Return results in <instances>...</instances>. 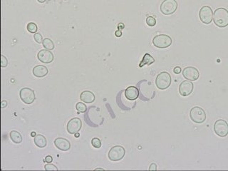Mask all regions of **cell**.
<instances>
[{"label": "cell", "mask_w": 228, "mask_h": 171, "mask_svg": "<svg viewBox=\"0 0 228 171\" xmlns=\"http://www.w3.org/2000/svg\"><path fill=\"white\" fill-rule=\"evenodd\" d=\"M125 97L129 101L137 99L139 96V90L135 86H129L125 91Z\"/></svg>", "instance_id": "cell-15"}, {"label": "cell", "mask_w": 228, "mask_h": 171, "mask_svg": "<svg viewBox=\"0 0 228 171\" xmlns=\"http://www.w3.org/2000/svg\"><path fill=\"white\" fill-rule=\"evenodd\" d=\"M191 120L196 123H202L206 120V113L202 108L195 106L190 111Z\"/></svg>", "instance_id": "cell-3"}, {"label": "cell", "mask_w": 228, "mask_h": 171, "mask_svg": "<svg viewBox=\"0 0 228 171\" xmlns=\"http://www.w3.org/2000/svg\"><path fill=\"white\" fill-rule=\"evenodd\" d=\"M76 109L79 113H85L87 110V107L85 103H77V105H76Z\"/></svg>", "instance_id": "cell-22"}, {"label": "cell", "mask_w": 228, "mask_h": 171, "mask_svg": "<svg viewBox=\"0 0 228 171\" xmlns=\"http://www.w3.org/2000/svg\"><path fill=\"white\" fill-rule=\"evenodd\" d=\"M91 144L95 148H100L101 147V141L98 138H93L91 141Z\"/></svg>", "instance_id": "cell-24"}, {"label": "cell", "mask_w": 228, "mask_h": 171, "mask_svg": "<svg viewBox=\"0 0 228 171\" xmlns=\"http://www.w3.org/2000/svg\"><path fill=\"white\" fill-rule=\"evenodd\" d=\"M104 170V169H103V168H96V170Z\"/></svg>", "instance_id": "cell-38"}, {"label": "cell", "mask_w": 228, "mask_h": 171, "mask_svg": "<svg viewBox=\"0 0 228 171\" xmlns=\"http://www.w3.org/2000/svg\"><path fill=\"white\" fill-rule=\"evenodd\" d=\"M126 150L123 146L115 145L111 148L108 152V158L111 161H119L124 158Z\"/></svg>", "instance_id": "cell-6"}, {"label": "cell", "mask_w": 228, "mask_h": 171, "mask_svg": "<svg viewBox=\"0 0 228 171\" xmlns=\"http://www.w3.org/2000/svg\"><path fill=\"white\" fill-rule=\"evenodd\" d=\"M160 12L164 15H171L175 12L178 9L176 0H164L160 5Z\"/></svg>", "instance_id": "cell-4"}, {"label": "cell", "mask_w": 228, "mask_h": 171, "mask_svg": "<svg viewBox=\"0 0 228 171\" xmlns=\"http://www.w3.org/2000/svg\"><path fill=\"white\" fill-rule=\"evenodd\" d=\"M82 127L81 120L79 118H73L67 123V131L70 134L77 133Z\"/></svg>", "instance_id": "cell-10"}, {"label": "cell", "mask_w": 228, "mask_h": 171, "mask_svg": "<svg viewBox=\"0 0 228 171\" xmlns=\"http://www.w3.org/2000/svg\"><path fill=\"white\" fill-rule=\"evenodd\" d=\"M74 136H75V137H76V138H79V136H80L79 133V132H78V133H75V134H74Z\"/></svg>", "instance_id": "cell-35"}, {"label": "cell", "mask_w": 228, "mask_h": 171, "mask_svg": "<svg viewBox=\"0 0 228 171\" xmlns=\"http://www.w3.org/2000/svg\"><path fill=\"white\" fill-rule=\"evenodd\" d=\"M115 34H116V36L117 37H121V36H122V32L119 30V29H118V31H116V32H115Z\"/></svg>", "instance_id": "cell-32"}, {"label": "cell", "mask_w": 228, "mask_h": 171, "mask_svg": "<svg viewBox=\"0 0 228 171\" xmlns=\"http://www.w3.org/2000/svg\"><path fill=\"white\" fill-rule=\"evenodd\" d=\"M8 65V61L5 57L3 55L1 56V66L2 68H4Z\"/></svg>", "instance_id": "cell-28"}, {"label": "cell", "mask_w": 228, "mask_h": 171, "mask_svg": "<svg viewBox=\"0 0 228 171\" xmlns=\"http://www.w3.org/2000/svg\"><path fill=\"white\" fill-rule=\"evenodd\" d=\"M37 58L40 62L44 63V64H50L54 59V57L51 51L49 50L43 49L39 51L37 54Z\"/></svg>", "instance_id": "cell-13"}, {"label": "cell", "mask_w": 228, "mask_h": 171, "mask_svg": "<svg viewBox=\"0 0 228 171\" xmlns=\"http://www.w3.org/2000/svg\"><path fill=\"white\" fill-rule=\"evenodd\" d=\"M45 161L47 162V163H50L53 161V157H51V156H47L45 157Z\"/></svg>", "instance_id": "cell-31"}, {"label": "cell", "mask_w": 228, "mask_h": 171, "mask_svg": "<svg viewBox=\"0 0 228 171\" xmlns=\"http://www.w3.org/2000/svg\"><path fill=\"white\" fill-rule=\"evenodd\" d=\"M39 3H44V2H46V0H37Z\"/></svg>", "instance_id": "cell-37"}, {"label": "cell", "mask_w": 228, "mask_h": 171, "mask_svg": "<svg viewBox=\"0 0 228 171\" xmlns=\"http://www.w3.org/2000/svg\"><path fill=\"white\" fill-rule=\"evenodd\" d=\"M118 28L119 29V30H120V29H123L124 28V24H122V23H120L118 25Z\"/></svg>", "instance_id": "cell-34"}, {"label": "cell", "mask_w": 228, "mask_h": 171, "mask_svg": "<svg viewBox=\"0 0 228 171\" xmlns=\"http://www.w3.org/2000/svg\"><path fill=\"white\" fill-rule=\"evenodd\" d=\"M33 141H34L35 145L40 148H45L46 145H47V140H46V137L44 136L43 135H37L34 137Z\"/></svg>", "instance_id": "cell-18"}, {"label": "cell", "mask_w": 228, "mask_h": 171, "mask_svg": "<svg viewBox=\"0 0 228 171\" xmlns=\"http://www.w3.org/2000/svg\"><path fill=\"white\" fill-rule=\"evenodd\" d=\"M200 21L205 24H210L213 19V12L209 6H204L199 12Z\"/></svg>", "instance_id": "cell-8"}, {"label": "cell", "mask_w": 228, "mask_h": 171, "mask_svg": "<svg viewBox=\"0 0 228 171\" xmlns=\"http://www.w3.org/2000/svg\"><path fill=\"white\" fill-rule=\"evenodd\" d=\"M31 136H32V137H35L37 135H36V133L35 132H32V133H31Z\"/></svg>", "instance_id": "cell-36"}, {"label": "cell", "mask_w": 228, "mask_h": 171, "mask_svg": "<svg viewBox=\"0 0 228 171\" xmlns=\"http://www.w3.org/2000/svg\"><path fill=\"white\" fill-rule=\"evenodd\" d=\"M33 75L37 78H42L48 74V69L43 65H37L33 67Z\"/></svg>", "instance_id": "cell-16"}, {"label": "cell", "mask_w": 228, "mask_h": 171, "mask_svg": "<svg viewBox=\"0 0 228 171\" xmlns=\"http://www.w3.org/2000/svg\"><path fill=\"white\" fill-rule=\"evenodd\" d=\"M80 98L83 102L86 103H91L96 99V96L93 92L90 91H84L80 95Z\"/></svg>", "instance_id": "cell-17"}, {"label": "cell", "mask_w": 228, "mask_h": 171, "mask_svg": "<svg viewBox=\"0 0 228 171\" xmlns=\"http://www.w3.org/2000/svg\"><path fill=\"white\" fill-rule=\"evenodd\" d=\"M154 62H155L154 58L152 57L151 54H146L144 55L142 61L140 62L139 66L141 68V67L145 66V65H151L152 64H153Z\"/></svg>", "instance_id": "cell-19"}, {"label": "cell", "mask_w": 228, "mask_h": 171, "mask_svg": "<svg viewBox=\"0 0 228 171\" xmlns=\"http://www.w3.org/2000/svg\"><path fill=\"white\" fill-rule=\"evenodd\" d=\"M183 75L185 79L191 81V82H194V81L198 79L199 76H200V73L195 67L187 66L183 71Z\"/></svg>", "instance_id": "cell-11"}, {"label": "cell", "mask_w": 228, "mask_h": 171, "mask_svg": "<svg viewBox=\"0 0 228 171\" xmlns=\"http://www.w3.org/2000/svg\"><path fill=\"white\" fill-rule=\"evenodd\" d=\"M213 21L218 27H226L228 26V11L225 8L217 9L213 14Z\"/></svg>", "instance_id": "cell-1"}, {"label": "cell", "mask_w": 228, "mask_h": 171, "mask_svg": "<svg viewBox=\"0 0 228 171\" xmlns=\"http://www.w3.org/2000/svg\"><path fill=\"white\" fill-rule=\"evenodd\" d=\"M27 30L29 31L30 33L35 34L38 30L37 24L33 23V22H30V23H29L27 24Z\"/></svg>", "instance_id": "cell-23"}, {"label": "cell", "mask_w": 228, "mask_h": 171, "mask_svg": "<svg viewBox=\"0 0 228 171\" xmlns=\"http://www.w3.org/2000/svg\"><path fill=\"white\" fill-rule=\"evenodd\" d=\"M19 96L23 103L26 104H32L36 98L35 93L29 88H23L19 92Z\"/></svg>", "instance_id": "cell-9"}, {"label": "cell", "mask_w": 228, "mask_h": 171, "mask_svg": "<svg viewBox=\"0 0 228 171\" xmlns=\"http://www.w3.org/2000/svg\"><path fill=\"white\" fill-rule=\"evenodd\" d=\"M6 105H7V102H6V101H2V109H3V108H4V107H6Z\"/></svg>", "instance_id": "cell-33"}, {"label": "cell", "mask_w": 228, "mask_h": 171, "mask_svg": "<svg viewBox=\"0 0 228 171\" xmlns=\"http://www.w3.org/2000/svg\"><path fill=\"white\" fill-rule=\"evenodd\" d=\"M146 23L150 26H154L156 24V20L153 17H147L146 18Z\"/></svg>", "instance_id": "cell-25"}, {"label": "cell", "mask_w": 228, "mask_h": 171, "mask_svg": "<svg viewBox=\"0 0 228 171\" xmlns=\"http://www.w3.org/2000/svg\"><path fill=\"white\" fill-rule=\"evenodd\" d=\"M43 46L44 48L46 49H48V50H53L54 49V44H53V41L49 38H45L43 40Z\"/></svg>", "instance_id": "cell-21"}, {"label": "cell", "mask_w": 228, "mask_h": 171, "mask_svg": "<svg viewBox=\"0 0 228 171\" xmlns=\"http://www.w3.org/2000/svg\"><path fill=\"white\" fill-rule=\"evenodd\" d=\"M193 91V84L191 81H183L179 86V93L182 96L191 95Z\"/></svg>", "instance_id": "cell-12"}, {"label": "cell", "mask_w": 228, "mask_h": 171, "mask_svg": "<svg viewBox=\"0 0 228 171\" xmlns=\"http://www.w3.org/2000/svg\"><path fill=\"white\" fill-rule=\"evenodd\" d=\"M172 39L171 37L166 34H160L155 36L153 39L154 46L159 49H165L171 46Z\"/></svg>", "instance_id": "cell-5"}, {"label": "cell", "mask_w": 228, "mask_h": 171, "mask_svg": "<svg viewBox=\"0 0 228 171\" xmlns=\"http://www.w3.org/2000/svg\"><path fill=\"white\" fill-rule=\"evenodd\" d=\"M10 138L13 142L16 144H19L22 143V136L20 134L19 132L17 131V130H12L10 132Z\"/></svg>", "instance_id": "cell-20"}, {"label": "cell", "mask_w": 228, "mask_h": 171, "mask_svg": "<svg viewBox=\"0 0 228 171\" xmlns=\"http://www.w3.org/2000/svg\"><path fill=\"white\" fill-rule=\"evenodd\" d=\"M214 131L220 137H226L228 135V123L223 119H218L214 124Z\"/></svg>", "instance_id": "cell-7"}, {"label": "cell", "mask_w": 228, "mask_h": 171, "mask_svg": "<svg viewBox=\"0 0 228 171\" xmlns=\"http://www.w3.org/2000/svg\"><path fill=\"white\" fill-rule=\"evenodd\" d=\"M33 39L38 44H41L43 42V38H42V35L40 33H35L33 35Z\"/></svg>", "instance_id": "cell-26"}, {"label": "cell", "mask_w": 228, "mask_h": 171, "mask_svg": "<svg viewBox=\"0 0 228 171\" xmlns=\"http://www.w3.org/2000/svg\"><path fill=\"white\" fill-rule=\"evenodd\" d=\"M171 84V76L166 71L161 72L158 74L155 79V84L158 89L165 90L169 88Z\"/></svg>", "instance_id": "cell-2"}, {"label": "cell", "mask_w": 228, "mask_h": 171, "mask_svg": "<svg viewBox=\"0 0 228 171\" xmlns=\"http://www.w3.org/2000/svg\"><path fill=\"white\" fill-rule=\"evenodd\" d=\"M181 71H182V69H181V68H180V67H179V66H176L173 69V72L175 74H180Z\"/></svg>", "instance_id": "cell-29"}, {"label": "cell", "mask_w": 228, "mask_h": 171, "mask_svg": "<svg viewBox=\"0 0 228 171\" xmlns=\"http://www.w3.org/2000/svg\"><path fill=\"white\" fill-rule=\"evenodd\" d=\"M44 169L46 170H57L58 168L54 165H53V164L49 163L44 166Z\"/></svg>", "instance_id": "cell-27"}, {"label": "cell", "mask_w": 228, "mask_h": 171, "mask_svg": "<svg viewBox=\"0 0 228 171\" xmlns=\"http://www.w3.org/2000/svg\"><path fill=\"white\" fill-rule=\"evenodd\" d=\"M149 170H157V165H156V164L152 163L151 165H150Z\"/></svg>", "instance_id": "cell-30"}, {"label": "cell", "mask_w": 228, "mask_h": 171, "mask_svg": "<svg viewBox=\"0 0 228 171\" xmlns=\"http://www.w3.org/2000/svg\"><path fill=\"white\" fill-rule=\"evenodd\" d=\"M65 1H66V0H65Z\"/></svg>", "instance_id": "cell-39"}, {"label": "cell", "mask_w": 228, "mask_h": 171, "mask_svg": "<svg viewBox=\"0 0 228 171\" xmlns=\"http://www.w3.org/2000/svg\"><path fill=\"white\" fill-rule=\"evenodd\" d=\"M54 145L56 148L60 150H62V151H67V150H70L71 148L70 142L67 139L64 138H58L55 139Z\"/></svg>", "instance_id": "cell-14"}]
</instances>
